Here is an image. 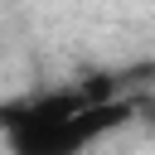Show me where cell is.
<instances>
[{"label":"cell","instance_id":"6da1fadb","mask_svg":"<svg viewBox=\"0 0 155 155\" xmlns=\"http://www.w3.org/2000/svg\"><path fill=\"white\" fill-rule=\"evenodd\" d=\"M131 121L126 102H92V97H48L5 121L10 155H87L102 136Z\"/></svg>","mask_w":155,"mask_h":155}]
</instances>
